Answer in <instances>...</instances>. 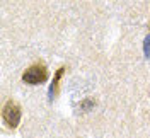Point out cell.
Returning <instances> with one entry per match:
<instances>
[{"mask_svg":"<svg viewBox=\"0 0 150 138\" xmlns=\"http://www.w3.org/2000/svg\"><path fill=\"white\" fill-rule=\"evenodd\" d=\"M48 79V70L45 65H31L28 70L22 74V82L29 85H38V84L46 82Z\"/></svg>","mask_w":150,"mask_h":138,"instance_id":"cell-1","label":"cell"},{"mask_svg":"<svg viewBox=\"0 0 150 138\" xmlns=\"http://www.w3.org/2000/svg\"><path fill=\"white\" fill-rule=\"evenodd\" d=\"M2 116L9 128H17L19 121H21V106L16 101H7L4 106V111H2Z\"/></svg>","mask_w":150,"mask_h":138,"instance_id":"cell-2","label":"cell"},{"mask_svg":"<svg viewBox=\"0 0 150 138\" xmlns=\"http://www.w3.org/2000/svg\"><path fill=\"white\" fill-rule=\"evenodd\" d=\"M65 72V67H60L58 70H56L55 77H53V82L50 85V91H48V96H50V101H53L56 96V92H58V82H60V79H62V75Z\"/></svg>","mask_w":150,"mask_h":138,"instance_id":"cell-3","label":"cell"},{"mask_svg":"<svg viewBox=\"0 0 150 138\" xmlns=\"http://www.w3.org/2000/svg\"><path fill=\"white\" fill-rule=\"evenodd\" d=\"M143 55L149 58L150 56V34L145 38V41H143Z\"/></svg>","mask_w":150,"mask_h":138,"instance_id":"cell-4","label":"cell"}]
</instances>
